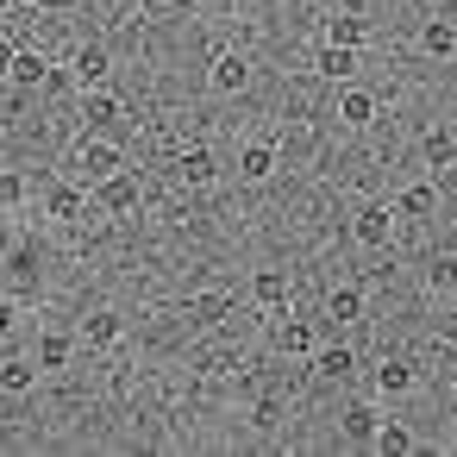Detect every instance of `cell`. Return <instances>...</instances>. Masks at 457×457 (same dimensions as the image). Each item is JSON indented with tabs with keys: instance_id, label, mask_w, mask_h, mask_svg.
<instances>
[{
	"instance_id": "cell-1",
	"label": "cell",
	"mask_w": 457,
	"mask_h": 457,
	"mask_svg": "<svg viewBox=\"0 0 457 457\" xmlns=\"http://www.w3.org/2000/svg\"><path fill=\"white\" fill-rule=\"evenodd\" d=\"M95 201H101V213H113V220H126V213H138V207H145V182H138L132 170H120V176H107V182H95Z\"/></svg>"
},
{
	"instance_id": "cell-2",
	"label": "cell",
	"mask_w": 457,
	"mask_h": 457,
	"mask_svg": "<svg viewBox=\"0 0 457 457\" xmlns=\"http://www.w3.org/2000/svg\"><path fill=\"white\" fill-rule=\"evenodd\" d=\"M270 320H276L270 332H276V351H282V357H313V326H307V320H295V307H288V301H282V307H270Z\"/></svg>"
},
{
	"instance_id": "cell-3",
	"label": "cell",
	"mask_w": 457,
	"mask_h": 457,
	"mask_svg": "<svg viewBox=\"0 0 457 457\" xmlns=\"http://www.w3.org/2000/svg\"><path fill=\"white\" fill-rule=\"evenodd\" d=\"M76 170H82L88 182H107V176L126 170V157H120V145H107V138H82V145H76Z\"/></svg>"
},
{
	"instance_id": "cell-4",
	"label": "cell",
	"mask_w": 457,
	"mask_h": 457,
	"mask_svg": "<svg viewBox=\"0 0 457 457\" xmlns=\"http://www.w3.org/2000/svg\"><path fill=\"white\" fill-rule=\"evenodd\" d=\"M45 213H51V220H63V226H76V220L101 213V201H88L76 182H51V188H45Z\"/></svg>"
},
{
	"instance_id": "cell-5",
	"label": "cell",
	"mask_w": 457,
	"mask_h": 457,
	"mask_svg": "<svg viewBox=\"0 0 457 457\" xmlns=\"http://www.w3.org/2000/svg\"><path fill=\"white\" fill-rule=\"evenodd\" d=\"M395 207H382V201H370V207H357V220H351V232H357V245H370V251H382L388 238H395Z\"/></svg>"
},
{
	"instance_id": "cell-6",
	"label": "cell",
	"mask_w": 457,
	"mask_h": 457,
	"mask_svg": "<svg viewBox=\"0 0 457 457\" xmlns=\"http://www.w3.org/2000/svg\"><path fill=\"white\" fill-rule=\"evenodd\" d=\"M176 176H182L188 188H207V182L220 176V157H213V145H182V151H176Z\"/></svg>"
},
{
	"instance_id": "cell-7",
	"label": "cell",
	"mask_w": 457,
	"mask_h": 457,
	"mask_svg": "<svg viewBox=\"0 0 457 457\" xmlns=\"http://www.w3.org/2000/svg\"><path fill=\"white\" fill-rule=\"evenodd\" d=\"M313 376L320 382H351L357 376V351L351 345H320L313 351Z\"/></svg>"
},
{
	"instance_id": "cell-8",
	"label": "cell",
	"mask_w": 457,
	"mask_h": 457,
	"mask_svg": "<svg viewBox=\"0 0 457 457\" xmlns=\"http://www.w3.org/2000/svg\"><path fill=\"white\" fill-rule=\"evenodd\" d=\"M207 82H213V95H238V88L251 82V63H245L238 51H220L213 70H207Z\"/></svg>"
},
{
	"instance_id": "cell-9",
	"label": "cell",
	"mask_w": 457,
	"mask_h": 457,
	"mask_svg": "<svg viewBox=\"0 0 457 457\" xmlns=\"http://www.w3.org/2000/svg\"><path fill=\"white\" fill-rule=\"evenodd\" d=\"M326 320H332V326H357V320H363V288H357V282L326 288Z\"/></svg>"
},
{
	"instance_id": "cell-10",
	"label": "cell",
	"mask_w": 457,
	"mask_h": 457,
	"mask_svg": "<svg viewBox=\"0 0 457 457\" xmlns=\"http://www.w3.org/2000/svg\"><path fill=\"white\" fill-rule=\"evenodd\" d=\"M45 370H70L76 363V332H63V326H51V332H38V351H32Z\"/></svg>"
},
{
	"instance_id": "cell-11",
	"label": "cell",
	"mask_w": 457,
	"mask_h": 457,
	"mask_svg": "<svg viewBox=\"0 0 457 457\" xmlns=\"http://www.w3.org/2000/svg\"><path fill=\"white\" fill-rule=\"evenodd\" d=\"M376 426H382V413H376L370 401H351V407L338 413V432H345L351 445H376Z\"/></svg>"
},
{
	"instance_id": "cell-12",
	"label": "cell",
	"mask_w": 457,
	"mask_h": 457,
	"mask_svg": "<svg viewBox=\"0 0 457 457\" xmlns=\"http://www.w3.org/2000/svg\"><path fill=\"white\" fill-rule=\"evenodd\" d=\"M420 157H426L432 176H438V170H457V132H451V126H432V132L420 138Z\"/></svg>"
},
{
	"instance_id": "cell-13",
	"label": "cell",
	"mask_w": 457,
	"mask_h": 457,
	"mask_svg": "<svg viewBox=\"0 0 457 457\" xmlns=\"http://www.w3.org/2000/svg\"><path fill=\"white\" fill-rule=\"evenodd\" d=\"M76 76H82V88H101L107 76H113V57H107V45H76Z\"/></svg>"
},
{
	"instance_id": "cell-14",
	"label": "cell",
	"mask_w": 457,
	"mask_h": 457,
	"mask_svg": "<svg viewBox=\"0 0 457 457\" xmlns=\"http://www.w3.org/2000/svg\"><path fill=\"white\" fill-rule=\"evenodd\" d=\"M45 70H51L45 51H26V45H20V51L7 57V82H13V88H45Z\"/></svg>"
},
{
	"instance_id": "cell-15",
	"label": "cell",
	"mask_w": 457,
	"mask_h": 457,
	"mask_svg": "<svg viewBox=\"0 0 457 457\" xmlns=\"http://www.w3.org/2000/svg\"><path fill=\"white\" fill-rule=\"evenodd\" d=\"M413 382H420V370H413L407 357H382V363H376V395H382V401H388V395H407Z\"/></svg>"
},
{
	"instance_id": "cell-16",
	"label": "cell",
	"mask_w": 457,
	"mask_h": 457,
	"mask_svg": "<svg viewBox=\"0 0 457 457\" xmlns=\"http://www.w3.org/2000/svg\"><path fill=\"white\" fill-rule=\"evenodd\" d=\"M38 376H45V363L38 357H20V351H7V363H0V388H7V395H26Z\"/></svg>"
},
{
	"instance_id": "cell-17",
	"label": "cell",
	"mask_w": 457,
	"mask_h": 457,
	"mask_svg": "<svg viewBox=\"0 0 457 457\" xmlns=\"http://www.w3.org/2000/svg\"><path fill=\"white\" fill-rule=\"evenodd\" d=\"M326 45H357V51H363V45H370V20L351 13V7L332 13V20H326Z\"/></svg>"
},
{
	"instance_id": "cell-18",
	"label": "cell",
	"mask_w": 457,
	"mask_h": 457,
	"mask_svg": "<svg viewBox=\"0 0 457 457\" xmlns=\"http://www.w3.org/2000/svg\"><path fill=\"white\" fill-rule=\"evenodd\" d=\"M326 82H351L357 76V45H320V63H313Z\"/></svg>"
},
{
	"instance_id": "cell-19",
	"label": "cell",
	"mask_w": 457,
	"mask_h": 457,
	"mask_svg": "<svg viewBox=\"0 0 457 457\" xmlns=\"http://www.w3.org/2000/svg\"><path fill=\"white\" fill-rule=\"evenodd\" d=\"M276 170H282L276 145H245V151H238V176H245V182H270Z\"/></svg>"
},
{
	"instance_id": "cell-20",
	"label": "cell",
	"mask_w": 457,
	"mask_h": 457,
	"mask_svg": "<svg viewBox=\"0 0 457 457\" xmlns=\"http://www.w3.org/2000/svg\"><path fill=\"white\" fill-rule=\"evenodd\" d=\"M395 213H401V220H432V213H438V188H432V182L401 188V195H395Z\"/></svg>"
},
{
	"instance_id": "cell-21",
	"label": "cell",
	"mask_w": 457,
	"mask_h": 457,
	"mask_svg": "<svg viewBox=\"0 0 457 457\" xmlns=\"http://www.w3.org/2000/svg\"><path fill=\"white\" fill-rule=\"evenodd\" d=\"M376 113H382V101H376L370 88H345V95H338V120H345V126H370Z\"/></svg>"
},
{
	"instance_id": "cell-22",
	"label": "cell",
	"mask_w": 457,
	"mask_h": 457,
	"mask_svg": "<svg viewBox=\"0 0 457 457\" xmlns=\"http://www.w3.org/2000/svg\"><path fill=\"white\" fill-rule=\"evenodd\" d=\"M82 120H88V132H101V126L120 120V101H113L107 88H82Z\"/></svg>"
},
{
	"instance_id": "cell-23",
	"label": "cell",
	"mask_w": 457,
	"mask_h": 457,
	"mask_svg": "<svg viewBox=\"0 0 457 457\" xmlns=\"http://www.w3.org/2000/svg\"><path fill=\"white\" fill-rule=\"evenodd\" d=\"M120 332H126V320H120L113 307H101V313H88V320H82V338H88V345H101V351H107V345H120Z\"/></svg>"
},
{
	"instance_id": "cell-24",
	"label": "cell",
	"mask_w": 457,
	"mask_h": 457,
	"mask_svg": "<svg viewBox=\"0 0 457 457\" xmlns=\"http://www.w3.org/2000/svg\"><path fill=\"white\" fill-rule=\"evenodd\" d=\"M420 51H426V57H451V51H457V26L426 20V26H420Z\"/></svg>"
},
{
	"instance_id": "cell-25",
	"label": "cell",
	"mask_w": 457,
	"mask_h": 457,
	"mask_svg": "<svg viewBox=\"0 0 457 457\" xmlns=\"http://www.w3.org/2000/svg\"><path fill=\"white\" fill-rule=\"evenodd\" d=\"M370 451H382V457H407V451H413V432H407L401 420H382V426H376V445H370Z\"/></svg>"
},
{
	"instance_id": "cell-26",
	"label": "cell",
	"mask_w": 457,
	"mask_h": 457,
	"mask_svg": "<svg viewBox=\"0 0 457 457\" xmlns=\"http://www.w3.org/2000/svg\"><path fill=\"white\" fill-rule=\"evenodd\" d=\"M251 295H257L263 307H282V301H288V276H282V270H257V276H251Z\"/></svg>"
},
{
	"instance_id": "cell-27",
	"label": "cell",
	"mask_w": 457,
	"mask_h": 457,
	"mask_svg": "<svg viewBox=\"0 0 457 457\" xmlns=\"http://www.w3.org/2000/svg\"><path fill=\"white\" fill-rule=\"evenodd\" d=\"M426 288H432V295H457V257H451V251L426 263Z\"/></svg>"
},
{
	"instance_id": "cell-28",
	"label": "cell",
	"mask_w": 457,
	"mask_h": 457,
	"mask_svg": "<svg viewBox=\"0 0 457 457\" xmlns=\"http://www.w3.org/2000/svg\"><path fill=\"white\" fill-rule=\"evenodd\" d=\"M70 88H82L76 63H51V70H45V95H70Z\"/></svg>"
},
{
	"instance_id": "cell-29",
	"label": "cell",
	"mask_w": 457,
	"mask_h": 457,
	"mask_svg": "<svg viewBox=\"0 0 457 457\" xmlns=\"http://www.w3.org/2000/svg\"><path fill=\"white\" fill-rule=\"evenodd\" d=\"M226 313H232L226 295H195V301H188V320H226Z\"/></svg>"
},
{
	"instance_id": "cell-30",
	"label": "cell",
	"mask_w": 457,
	"mask_h": 457,
	"mask_svg": "<svg viewBox=\"0 0 457 457\" xmlns=\"http://www.w3.org/2000/svg\"><path fill=\"white\" fill-rule=\"evenodd\" d=\"M251 426H257V432H276V426H282V401H276V395H263V401L251 407Z\"/></svg>"
},
{
	"instance_id": "cell-31",
	"label": "cell",
	"mask_w": 457,
	"mask_h": 457,
	"mask_svg": "<svg viewBox=\"0 0 457 457\" xmlns=\"http://www.w3.org/2000/svg\"><path fill=\"white\" fill-rule=\"evenodd\" d=\"M20 201H26V176H20V170H7V176H0V207L20 213Z\"/></svg>"
},
{
	"instance_id": "cell-32",
	"label": "cell",
	"mask_w": 457,
	"mask_h": 457,
	"mask_svg": "<svg viewBox=\"0 0 457 457\" xmlns=\"http://www.w3.org/2000/svg\"><path fill=\"white\" fill-rule=\"evenodd\" d=\"M38 7H51V13H76L82 0H38Z\"/></svg>"
},
{
	"instance_id": "cell-33",
	"label": "cell",
	"mask_w": 457,
	"mask_h": 457,
	"mask_svg": "<svg viewBox=\"0 0 457 457\" xmlns=\"http://www.w3.org/2000/svg\"><path fill=\"white\" fill-rule=\"evenodd\" d=\"M451 407H457V382H451Z\"/></svg>"
}]
</instances>
